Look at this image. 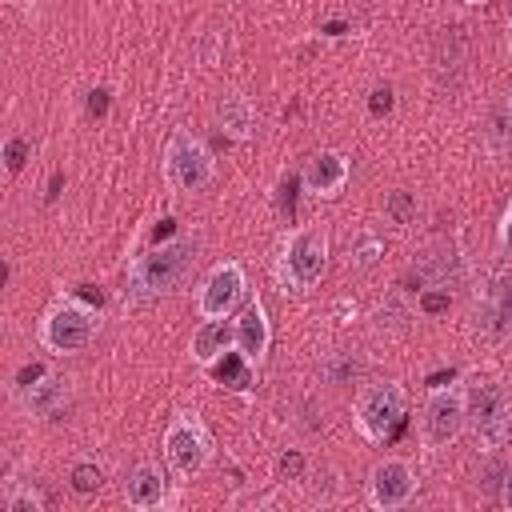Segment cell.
Segmentation results:
<instances>
[{
    "mask_svg": "<svg viewBox=\"0 0 512 512\" xmlns=\"http://www.w3.org/2000/svg\"><path fill=\"white\" fill-rule=\"evenodd\" d=\"M456 380V372H436L432 380H428V388H444V384H452Z\"/></svg>",
    "mask_w": 512,
    "mask_h": 512,
    "instance_id": "e575fe53",
    "label": "cell"
},
{
    "mask_svg": "<svg viewBox=\"0 0 512 512\" xmlns=\"http://www.w3.org/2000/svg\"><path fill=\"white\" fill-rule=\"evenodd\" d=\"M100 484H104V468L96 460H76L68 468V488L76 496H92V492H100Z\"/></svg>",
    "mask_w": 512,
    "mask_h": 512,
    "instance_id": "ac0fdd59",
    "label": "cell"
},
{
    "mask_svg": "<svg viewBox=\"0 0 512 512\" xmlns=\"http://www.w3.org/2000/svg\"><path fill=\"white\" fill-rule=\"evenodd\" d=\"M76 296H80L88 308H100V304H104V292H100V288H92V284H80V288H76Z\"/></svg>",
    "mask_w": 512,
    "mask_h": 512,
    "instance_id": "1f68e13d",
    "label": "cell"
},
{
    "mask_svg": "<svg viewBox=\"0 0 512 512\" xmlns=\"http://www.w3.org/2000/svg\"><path fill=\"white\" fill-rule=\"evenodd\" d=\"M404 412H408V392H404V384L384 380V384L360 388V396H356V404H352V424L360 428L364 440L380 444V440H388V436L404 424Z\"/></svg>",
    "mask_w": 512,
    "mask_h": 512,
    "instance_id": "277c9868",
    "label": "cell"
},
{
    "mask_svg": "<svg viewBox=\"0 0 512 512\" xmlns=\"http://www.w3.org/2000/svg\"><path fill=\"white\" fill-rule=\"evenodd\" d=\"M220 128L228 132V136H236V140H244V136H252V124H256V112H252V104L244 100V96H228L224 104H220Z\"/></svg>",
    "mask_w": 512,
    "mask_h": 512,
    "instance_id": "2e32d148",
    "label": "cell"
},
{
    "mask_svg": "<svg viewBox=\"0 0 512 512\" xmlns=\"http://www.w3.org/2000/svg\"><path fill=\"white\" fill-rule=\"evenodd\" d=\"M348 172H352V168H348V156H344V152L320 148V152H312V156L304 160V168H300V188H304L308 196H316V200H332V196L344 192Z\"/></svg>",
    "mask_w": 512,
    "mask_h": 512,
    "instance_id": "8fae6325",
    "label": "cell"
},
{
    "mask_svg": "<svg viewBox=\"0 0 512 512\" xmlns=\"http://www.w3.org/2000/svg\"><path fill=\"white\" fill-rule=\"evenodd\" d=\"M448 304H452L448 288H424L420 300H416V308H420L424 316H440V312H448Z\"/></svg>",
    "mask_w": 512,
    "mask_h": 512,
    "instance_id": "603a6c76",
    "label": "cell"
},
{
    "mask_svg": "<svg viewBox=\"0 0 512 512\" xmlns=\"http://www.w3.org/2000/svg\"><path fill=\"white\" fill-rule=\"evenodd\" d=\"M464 4H488V0H464Z\"/></svg>",
    "mask_w": 512,
    "mask_h": 512,
    "instance_id": "8d00e7d4",
    "label": "cell"
},
{
    "mask_svg": "<svg viewBox=\"0 0 512 512\" xmlns=\"http://www.w3.org/2000/svg\"><path fill=\"white\" fill-rule=\"evenodd\" d=\"M40 376H44V368H40V364H24V368L16 372V380H12V388H16V392H24V388H32Z\"/></svg>",
    "mask_w": 512,
    "mask_h": 512,
    "instance_id": "83f0119b",
    "label": "cell"
},
{
    "mask_svg": "<svg viewBox=\"0 0 512 512\" xmlns=\"http://www.w3.org/2000/svg\"><path fill=\"white\" fill-rule=\"evenodd\" d=\"M216 176V164H212V152L192 136V132H172L168 148H164V180L176 188V192H200L208 188Z\"/></svg>",
    "mask_w": 512,
    "mask_h": 512,
    "instance_id": "52a82bcc",
    "label": "cell"
},
{
    "mask_svg": "<svg viewBox=\"0 0 512 512\" xmlns=\"http://www.w3.org/2000/svg\"><path fill=\"white\" fill-rule=\"evenodd\" d=\"M500 244H504V252H512V208L500 220Z\"/></svg>",
    "mask_w": 512,
    "mask_h": 512,
    "instance_id": "d6a6232c",
    "label": "cell"
},
{
    "mask_svg": "<svg viewBox=\"0 0 512 512\" xmlns=\"http://www.w3.org/2000/svg\"><path fill=\"white\" fill-rule=\"evenodd\" d=\"M248 292V276L240 260H220L196 288V312L200 320H228L236 312V304Z\"/></svg>",
    "mask_w": 512,
    "mask_h": 512,
    "instance_id": "9c48e42d",
    "label": "cell"
},
{
    "mask_svg": "<svg viewBox=\"0 0 512 512\" xmlns=\"http://www.w3.org/2000/svg\"><path fill=\"white\" fill-rule=\"evenodd\" d=\"M88 112H92V116H104V112H108V92H104V88H92V92H88Z\"/></svg>",
    "mask_w": 512,
    "mask_h": 512,
    "instance_id": "f546056e",
    "label": "cell"
},
{
    "mask_svg": "<svg viewBox=\"0 0 512 512\" xmlns=\"http://www.w3.org/2000/svg\"><path fill=\"white\" fill-rule=\"evenodd\" d=\"M304 452H296V448H288V452H280V460H276V468H280V476H288V480H300L304 476Z\"/></svg>",
    "mask_w": 512,
    "mask_h": 512,
    "instance_id": "cb8c5ba5",
    "label": "cell"
},
{
    "mask_svg": "<svg viewBox=\"0 0 512 512\" xmlns=\"http://www.w3.org/2000/svg\"><path fill=\"white\" fill-rule=\"evenodd\" d=\"M508 316H512V304H508Z\"/></svg>",
    "mask_w": 512,
    "mask_h": 512,
    "instance_id": "f35d334b",
    "label": "cell"
},
{
    "mask_svg": "<svg viewBox=\"0 0 512 512\" xmlns=\"http://www.w3.org/2000/svg\"><path fill=\"white\" fill-rule=\"evenodd\" d=\"M376 320H380V328H384V324H388V328H396V332L404 328V312L396 308V300H392V304H380V312H376Z\"/></svg>",
    "mask_w": 512,
    "mask_h": 512,
    "instance_id": "4316f807",
    "label": "cell"
},
{
    "mask_svg": "<svg viewBox=\"0 0 512 512\" xmlns=\"http://www.w3.org/2000/svg\"><path fill=\"white\" fill-rule=\"evenodd\" d=\"M468 396V428L476 432V444L484 452H496L512 440V400L508 388L496 380H476L472 388H464Z\"/></svg>",
    "mask_w": 512,
    "mask_h": 512,
    "instance_id": "3957f363",
    "label": "cell"
},
{
    "mask_svg": "<svg viewBox=\"0 0 512 512\" xmlns=\"http://www.w3.org/2000/svg\"><path fill=\"white\" fill-rule=\"evenodd\" d=\"M464 428H468V396H464V388H456V384L432 388V396L424 404V416H420L424 444L428 448H448Z\"/></svg>",
    "mask_w": 512,
    "mask_h": 512,
    "instance_id": "ba28073f",
    "label": "cell"
},
{
    "mask_svg": "<svg viewBox=\"0 0 512 512\" xmlns=\"http://www.w3.org/2000/svg\"><path fill=\"white\" fill-rule=\"evenodd\" d=\"M324 372H328V380L348 384V380H356V376H360V364H356V360H328V364H324Z\"/></svg>",
    "mask_w": 512,
    "mask_h": 512,
    "instance_id": "d4e9b609",
    "label": "cell"
},
{
    "mask_svg": "<svg viewBox=\"0 0 512 512\" xmlns=\"http://www.w3.org/2000/svg\"><path fill=\"white\" fill-rule=\"evenodd\" d=\"M28 160H32V140L28 136H8V144H4V168L16 176V172H24Z\"/></svg>",
    "mask_w": 512,
    "mask_h": 512,
    "instance_id": "7402d4cb",
    "label": "cell"
},
{
    "mask_svg": "<svg viewBox=\"0 0 512 512\" xmlns=\"http://www.w3.org/2000/svg\"><path fill=\"white\" fill-rule=\"evenodd\" d=\"M384 212H388V220H392V224H408V220L416 216V192L396 188V192L384 200Z\"/></svg>",
    "mask_w": 512,
    "mask_h": 512,
    "instance_id": "44dd1931",
    "label": "cell"
},
{
    "mask_svg": "<svg viewBox=\"0 0 512 512\" xmlns=\"http://www.w3.org/2000/svg\"><path fill=\"white\" fill-rule=\"evenodd\" d=\"M500 504L512 512V468L504 472V480H500Z\"/></svg>",
    "mask_w": 512,
    "mask_h": 512,
    "instance_id": "836d02e7",
    "label": "cell"
},
{
    "mask_svg": "<svg viewBox=\"0 0 512 512\" xmlns=\"http://www.w3.org/2000/svg\"><path fill=\"white\" fill-rule=\"evenodd\" d=\"M92 336H96V312L80 300H60L40 320V344L56 356H72V352L88 348Z\"/></svg>",
    "mask_w": 512,
    "mask_h": 512,
    "instance_id": "8992f818",
    "label": "cell"
},
{
    "mask_svg": "<svg viewBox=\"0 0 512 512\" xmlns=\"http://www.w3.org/2000/svg\"><path fill=\"white\" fill-rule=\"evenodd\" d=\"M228 348H236V328L228 320H200L192 332V344H188V352L200 368H212Z\"/></svg>",
    "mask_w": 512,
    "mask_h": 512,
    "instance_id": "9a60e30c",
    "label": "cell"
},
{
    "mask_svg": "<svg viewBox=\"0 0 512 512\" xmlns=\"http://www.w3.org/2000/svg\"><path fill=\"white\" fill-rule=\"evenodd\" d=\"M164 460L180 480H192L212 460V436L196 412H176L164 428Z\"/></svg>",
    "mask_w": 512,
    "mask_h": 512,
    "instance_id": "5b68a950",
    "label": "cell"
},
{
    "mask_svg": "<svg viewBox=\"0 0 512 512\" xmlns=\"http://www.w3.org/2000/svg\"><path fill=\"white\" fill-rule=\"evenodd\" d=\"M248 368H252V364H248L236 348H228V352H224L208 372H212V380H216V384H224V388H248Z\"/></svg>",
    "mask_w": 512,
    "mask_h": 512,
    "instance_id": "e0dca14e",
    "label": "cell"
},
{
    "mask_svg": "<svg viewBox=\"0 0 512 512\" xmlns=\"http://www.w3.org/2000/svg\"><path fill=\"white\" fill-rule=\"evenodd\" d=\"M40 508H44V500H40L36 488L8 480V488H4V512H40Z\"/></svg>",
    "mask_w": 512,
    "mask_h": 512,
    "instance_id": "d6986e66",
    "label": "cell"
},
{
    "mask_svg": "<svg viewBox=\"0 0 512 512\" xmlns=\"http://www.w3.org/2000/svg\"><path fill=\"white\" fill-rule=\"evenodd\" d=\"M176 236V220L172 216H164L156 228H152V244H164V240H172Z\"/></svg>",
    "mask_w": 512,
    "mask_h": 512,
    "instance_id": "4dcf8cb0",
    "label": "cell"
},
{
    "mask_svg": "<svg viewBox=\"0 0 512 512\" xmlns=\"http://www.w3.org/2000/svg\"><path fill=\"white\" fill-rule=\"evenodd\" d=\"M328 268L324 228H292L276 256V280L284 292H312Z\"/></svg>",
    "mask_w": 512,
    "mask_h": 512,
    "instance_id": "7a4b0ae2",
    "label": "cell"
},
{
    "mask_svg": "<svg viewBox=\"0 0 512 512\" xmlns=\"http://www.w3.org/2000/svg\"><path fill=\"white\" fill-rule=\"evenodd\" d=\"M368 112L372 116H388L392 112V88L388 84H380V88L368 92Z\"/></svg>",
    "mask_w": 512,
    "mask_h": 512,
    "instance_id": "484cf974",
    "label": "cell"
},
{
    "mask_svg": "<svg viewBox=\"0 0 512 512\" xmlns=\"http://www.w3.org/2000/svg\"><path fill=\"white\" fill-rule=\"evenodd\" d=\"M232 328H236V352H240L248 364H260V360L268 356V344H272V324H268L264 300L252 296V300L240 308V316L232 320Z\"/></svg>",
    "mask_w": 512,
    "mask_h": 512,
    "instance_id": "7c38bea8",
    "label": "cell"
},
{
    "mask_svg": "<svg viewBox=\"0 0 512 512\" xmlns=\"http://www.w3.org/2000/svg\"><path fill=\"white\" fill-rule=\"evenodd\" d=\"M380 256H384V240L364 236L356 248H348V268H352V272H368V268H372Z\"/></svg>",
    "mask_w": 512,
    "mask_h": 512,
    "instance_id": "ffe728a7",
    "label": "cell"
},
{
    "mask_svg": "<svg viewBox=\"0 0 512 512\" xmlns=\"http://www.w3.org/2000/svg\"><path fill=\"white\" fill-rule=\"evenodd\" d=\"M508 44H512V20H508Z\"/></svg>",
    "mask_w": 512,
    "mask_h": 512,
    "instance_id": "74e56055",
    "label": "cell"
},
{
    "mask_svg": "<svg viewBox=\"0 0 512 512\" xmlns=\"http://www.w3.org/2000/svg\"><path fill=\"white\" fill-rule=\"evenodd\" d=\"M200 260V236H172L164 244H152L148 252H140L128 264V280H124V296L136 304L160 300L168 292H176L192 268Z\"/></svg>",
    "mask_w": 512,
    "mask_h": 512,
    "instance_id": "6da1fadb",
    "label": "cell"
},
{
    "mask_svg": "<svg viewBox=\"0 0 512 512\" xmlns=\"http://www.w3.org/2000/svg\"><path fill=\"white\" fill-rule=\"evenodd\" d=\"M508 116H512V92H508Z\"/></svg>",
    "mask_w": 512,
    "mask_h": 512,
    "instance_id": "d590c367",
    "label": "cell"
},
{
    "mask_svg": "<svg viewBox=\"0 0 512 512\" xmlns=\"http://www.w3.org/2000/svg\"><path fill=\"white\" fill-rule=\"evenodd\" d=\"M416 468L400 456H388L380 460L372 472H368V504L380 508V512H392V508H404L412 496H416Z\"/></svg>",
    "mask_w": 512,
    "mask_h": 512,
    "instance_id": "30bf717a",
    "label": "cell"
},
{
    "mask_svg": "<svg viewBox=\"0 0 512 512\" xmlns=\"http://www.w3.org/2000/svg\"><path fill=\"white\" fill-rule=\"evenodd\" d=\"M68 392H72V380L56 376V372H44L32 388H24V412L36 416V420H56L64 408H68Z\"/></svg>",
    "mask_w": 512,
    "mask_h": 512,
    "instance_id": "5bb4252c",
    "label": "cell"
},
{
    "mask_svg": "<svg viewBox=\"0 0 512 512\" xmlns=\"http://www.w3.org/2000/svg\"><path fill=\"white\" fill-rule=\"evenodd\" d=\"M296 184H300V180H284V184H280V212H284V216L296 212Z\"/></svg>",
    "mask_w": 512,
    "mask_h": 512,
    "instance_id": "f1b7e54d",
    "label": "cell"
},
{
    "mask_svg": "<svg viewBox=\"0 0 512 512\" xmlns=\"http://www.w3.org/2000/svg\"><path fill=\"white\" fill-rule=\"evenodd\" d=\"M124 500L132 508H140V512H152V508L168 504V476H164V468L152 464V460H140L128 472V480H124Z\"/></svg>",
    "mask_w": 512,
    "mask_h": 512,
    "instance_id": "4fadbf2b",
    "label": "cell"
}]
</instances>
